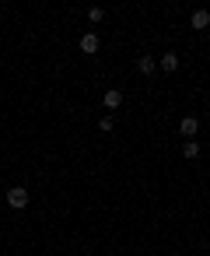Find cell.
<instances>
[{"label":"cell","instance_id":"cell-8","mask_svg":"<svg viewBox=\"0 0 210 256\" xmlns=\"http://www.w3.org/2000/svg\"><path fill=\"white\" fill-rule=\"evenodd\" d=\"M182 158H200V144L196 140H186L182 144Z\"/></svg>","mask_w":210,"mask_h":256},{"label":"cell","instance_id":"cell-3","mask_svg":"<svg viewBox=\"0 0 210 256\" xmlns=\"http://www.w3.org/2000/svg\"><path fill=\"white\" fill-rule=\"evenodd\" d=\"M137 74H140V78H154V74H158V56L144 53V56L137 60Z\"/></svg>","mask_w":210,"mask_h":256},{"label":"cell","instance_id":"cell-2","mask_svg":"<svg viewBox=\"0 0 210 256\" xmlns=\"http://www.w3.org/2000/svg\"><path fill=\"white\" fill-rule=\"evenodd\" d=\"M77 50H81L84 56H95V53L102 50V39H98L95 32H84V36H81V42H77Z\"/></svg>","mask_w":210,"mask_h":256},{"label":"cell","instance_id":"cell-4","mask_svg":"<svg viewBox=\"0 0 210 256\" xmlns=\"http://www.w3.org/2000/svg\"><path fill=\"white\" fill-rule=\"evenodd\" d=\"M179 134H182L186 140H196V134H200V120H196V116H182V120H179Z\"/></svg>","mask_w":210,"mask_h":256},{"label":"cell","instance_id":"cell-7","mask_svg":"<svg viewBox=\"0 0 210 256\" xmlns=\"http://www.w3.org/2000/svg\"><path fill=\"white\" fill-rule=\"evenodd\" d=\"M102 106H105L109 112H112V109H119V106H123V92H119V88H109V92L102 95Z\"/></svg>","mask_w":210,"mask_h":256},{"label":"cell","instance_id":"cell-10","mask_svg":"<svg viewBox=\"0 0 210 256\" xmlns=\"http://www.w3.org/2000/svg\"><path fill=\"white\" fill-rule=\"evenodd\" d=\"M98 130H102V134H109V130H116V123H112V116H102V120H98Z\"/></svg>","mask_w":210,"mask_h":256},{"label":"cell","instance_id":"cell-9","mask_svg":"<svg viewBox=\"0 0 210 256\" xmlns=\"http://www.w3.org/2000/svg\"><path fill=\"white\" fill-rule=\"evenodd\" d=\"M88 22H91V25H102V22H105V11H102V8H88Z\"/></svg>","mask_w":210,"mask_h":256},{"label":"cell","instance_id":"cell-1","mask_svg":"<svg viewBox=\"0 0 210 256\" xmlns=\"http://www.w3.org/2000/svg\"><path fill=\"white\" fill-rule=\"evenodd\" d=\"M28 200H32V193H28L25 186H11V190H7V207L25 210V207H28Z\"/></svg>","mask_w":210,"mask_h":256},{"label":"cell","instance_id":"cell-6","mask_svg":"<svg viewBox=\"0 0 210 256\" xmlns=\"http://www.w3.org/2000/svg\"><path fill=\"white\" fill-rule=\"evenodd\" d=\"M158 70H165V74H175L179 70V53H161V60H158Z\"/></svg>","mask_w":210,"mask_h":256},{"label":"cell","instance_id":"cell-5","mask_svg":"<svg viewBox=\"0 0 210 256\" xmlns=\"http://www.w3.org/2000/svg\"><path fill=\"white\" fill-rule=\"evenodd\" d=\"M189 25H193L196 32H203V28H210V11H203V8H196V11L189 14Z\"/></svg>","mask_w":210,"mask_h":256}]
</instances>
